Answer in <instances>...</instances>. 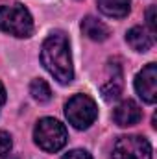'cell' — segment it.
Wrapping results in <instances>:
<instances>
[{
	"label": "cell",
	"instance_id": "6da1fadb",
	"mask_svg": "<svg viewBox=\"0 0 157 159\" xmlns=\"http://www.w3.org/2000/svg\"><path fill=\"white\" fill-rule=\"evenodd\" d=\"M41 63L43 67L57 80L59 83H70L74 80L70 44L63 34L48 35L41 46Z\"/></svg>",
	"mask_w": 157,
	"mask_h": 159
},
{
	"label": "cell",
	"instance_id": "7a4b0ae2",
	"mask_svg": "<svg viewBox=\"0 0 157 159\" xmlns=\"http://www.w3.org/2000/svg\"><path fill=\"white\" fill-rule=\"evenodd\" d=\"M0 30L15 37H30L34 34V19L22 4L0 7Z\"/></svg>",
	"mask_w": 157,
	"mask_h": 159
},
{
	"label": "cell",
	"instance_id": "3957f363",
	"mask_svg": "<svg viewBox=\"0 0 157 159\" xmlns=\"http://www.w3.org/2000/svg\"><path fill=\"white\" fill-rule=\"evenodd\" d=\"M34 139H35V144L39 146L41 150L44 152H59L67 141H69V133H67V128L56 119H41L34 129Z\"/></svg>",
	"mask_w": 157,
	"mask_h": 159
},
{
	"label": "cell",
	"instance_id": "277c9868",
	"mask_svg": "<svg viewBox=\"0 0 157 159\" xmlns=\"http://www.w3.org/2000/svg\"><path fill=\"white\" fill-rule=\"evenodd\" d=\"M65 117L76 129H87L98 117L96 102L89 94H74L65 104Z\"/></svg>",
	"mask_w": 157,
	"mask_h": 159
},
{
	"label": "cell",
	"instance_id": "5b68a950",
	"mask_svg": "<svg viewBox=\"0 0 157 159\" xmlns=\"http://www.w3.org/2000/svg\"><path fill=\"white\" fill-rule=\"evenodd\" d=\"M113 159H152V144L141 135L118 137L113 146Z\"/></svg>",
	"mask_w": 157,
	"mask_h": 159
},
{
	"label": "cell",
	"instance_id": "8992f818",
	"mask_svg": "<svg viewBox=\"0 0 157 159\" xmlns=\"http://www.w3.org/2000/svg\"><path fill=\"white\" fill-rule=\"evenodd\" d=\"M135 91L146 104H154L157 100V65L148 63L135 78Z\"/></svg>",
	"mask_w": 157,
	"mask_h": 159
},
{
	"label": "cell",
	"instance_id": "52a82bcc",
	"mask_svg": "<svg viewBox=\"0 0 157 159\" xmlns=\"http://www.w3.org/2000/svg\"><path fill=\"white\" fill-rule=\"evenodd\" d=\"M113 119L118 126L126 128V126H135L139 120L142 119V109L139 107L137 102L133 100H124L122 104H118L115 113H113Z\"/></svg>",
	"mask_w": 157,
	"mask_h": 159
},
{
	"label": "cell",
	"instance_id": "ba28073f",
	"mask_svg": "<svg viewBox=\"0 0 157 159\" xmlns=\"http://www.w3.org/2000/svg\"><path fill=\"white\" fill-rule=\"evenodd\" d=\"M122 78H124V76H122L120 65H118L117 61L109 63V67H107V80H105L104 85H102V94H104L105 100H115V98L120 96L122 85H124Z\"/></svg>",
	"mask_w": 157,
	"mask_h": 159
},
{
	"label": "cell",
	"instance_id": "9c48e42d",
	"mask_svg": "<svg viewBox=\"0 0 157 159\" xmlns=\"http://www.w3.org/2000/svg\"><path fill=\"white\" fill-rule=\"evenodd\" d=\"M126 41H128V44L135 52H148L154 46V35L146 28H142V26L131 28L128 32V35H126Z\"/></svg>",
	"mask_w": 157,
	"mask_h": 159
},
{
	"label": "cell",
	"instance_id": "30bf717a",
	"mask_svg": "<svg viewBox=\"0 0 157 159\" xmlns=\"http://www.w3.org/2000/svg\"><path fill=\"white\" fill-rule=\"evenodd\" d=\"M81 32L85 37H89L91 41H96V43H102L109 37V28L102 20H98L91 15L81 20Z\"/></svg>",
	"mask_w": 157,
	"mask_h": 159
},
{
	"label": "cell",
	"instance_id": "8fae6325",
	"mask_svg": "<svg viewBox=\"0 0 157 159\" xmlns=\"http://www.w3.org/2000/svg\"><path fill=\"white\" fill-rule=\"evenodd\" d=\"M129 4H131V0H98L100 11L113 19L126 17L129 13Z\"/></svg>",
	"mask_w": 157,
	"mask_h": 159
},
{
	"label": "cell",
	"instance_id": "7c38bea8",
	"mask_svg": "<svg viewBox=\"0 0 157 159\" xmlns=\"http://www.w3.org/2000/svg\"><path fill=\"white\" fill-rule=\"evenodd\" d=\"M30 94L34 96V100H37L39 104H44L52 98V91H50V85L44 81V80H34L30 83Z\"/></svg>",
	"mask_w": 157,
	"mask_h": 159
},
{
	"label": "cell",
	"instance_id": "4fadbf2b",
	"mask_svg": "<svg viewBox=\"0 0 157 159\" xmlns=\"http://www.w3.org/2000/svg\"><path fill=\"white\" fill-rule=\"evenodd\" d=\"M11 137H9V133H6V131H2L0 129V157H4L6 154H9V150H11Z\"/></svg>",
	"mask_w": 157,
	"mask_h": 159
},
{
	"label": "cell",
	"instance_id": "5bb4252c",
	"mask_svg": "<svg viewBox=\"0 0 157 159\" xmlns=\"http://www.w3.org/2000/svg\"><path fill=\"white\" fill-rule=\"evenodd\" d=\"M61 159H92V157H91V154L85 152V150H70L69 154H65Z\"/></svg>",
	"mask_w": 157,
	"mask_h": 159
},
{
	"label": "cell",
	"instance_id": "9a60e30c",
	"mask_svg": "<svg viewBox=\"0 0 157 159\" xmlns=\"http://www.w3.org/2000/svg\"><path fill=\"white\" fill-rule=\"evenodd\" d=\"M146 19H148V26H150V34L155 35V6H150L146 11Z\"/></svg>",
	"mask_w": 157,
	"mask_h": 159
},
{
	"label": "cell",
	"instance_id": "2e32d148",
	"mask_svg": "<svg viewBox=\"0 0 157 159\" xmlns=\"http://www.w3.org/2000/svg\"><path fill=\"white\" fill-rule=\"evenodd\" d=\"M4 104H6V89H4V85L0 83V109H2Z\"/></svg>",
	"mask_w": 157,
	"mask_h": 159
}]
</instances>
